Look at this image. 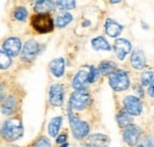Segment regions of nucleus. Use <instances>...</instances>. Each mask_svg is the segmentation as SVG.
<instances>
[{"mask_svg":"<svg viewBox=\"0 0 154 147\" xmlns=\"http://www.w3.org/2000/svg\"><path fill=\"white\" fill-rule=\"evenodd\" d=\"M24 133L23 125L18 119H10L4 122L1 127V135L4 139L8 141H16L18 140Z\"/></svg>","mask_w":154,"mask_h":147,"instance_id":"obj_1","label":"nucleus"},{"mask_svg":"<svg viewBox=\"0 0 154 147\" xmlns=\"http://www.w3.org/2000/svg\"><path fill=\"white\" fill-rule=\"evenodd\" d=\"M31 24L33 29L39 33H48L54 30L55 21L49 13H38L32 17Z\"/></svg>","mask_w":154,"mask_h":147,"instance_id":"obj_2","label":"nucleus"},{"mask_svg":"<svg viewBox=\"0 0 154 147\" xmlns=\"http://www.w3.org/2000/svg\"><path fill=\"white\" fill-rule=\"evenodd\" d=\"M109 84L115 92H123L128 89L131 84L128 74L123 70H116L112 75H109Z\"/></svg>","mask_w":154,"mask_h":147,"instance_id":"obj_3","label":"nucleus"},{"mask_svg":"<svg viewBox=\"0 0 154 147\" xmlns=\"http://www.w3.org/2000/svg\"><path fill=\"white\" fill-rule=\"evenodd\" d=\"M69 121H70V126L72 129V134L76 139H78V140L84 139L89 134V130H90L89 125L85 121H81L78 117H76L72 114L70 108H69Z\"/></svg>","mask_w":154,"mask_h":147,"instance_id":"obj_4","label":"nucleus"},{"mask_svg":"<svg viewBox=\"0 0 154 147\" xmlns=\"http://www.w3.org/2000/svg\"><path fill=\"white\" fill-rule=\"evenodd\" d=\"M91 102V96L87 90H76L70 96V107L76 110L85 109Z\"/></svg>","mask_w":154,"mask_h":147,"instance_id":"obj_5","label":"nucleus"},{"mask_svg":"<svg viewBox=\"0 0 154 147\" xmlns=\"http://www.w3.org/2000/svg\"><path fill=\"white\" fill-rule=\"evenodd\" d=\"M123 106H125V111L128 113L131 116L140 115L142 111V103H141L140 99L136 96H133V95L125 97Z\"/></svg>","mask_w":154,"mask_h":147,"instance_id":"obj_6","label":"nucleus"},{"mask_svg":"<svg viewBox=\"0 0 154 147\" xmlns=\"http://www.w3.org/2000/svg\"><path fill=\"white\" fill-rule=\"evenodd\" d=\"M123 140L128 146H135L137 144V141L140 140V135H141V128L136 125H131L128 127L123 129Z\"/></svg>","mask_w":154,"mask_h":147,"instance_id":"obj_7","label":"nucleus"},{"mask_svg":"<svg viewBox=\"0 0 154 147\" xmlns=\"http://www.w3.org/2000/svg\"><path fill=\"white\" fill-rule=\"evenodd\" d=\"M49 100H50V103L55 107L62 106L64 101V87L59 83L52 84L49 92Z\"/></svg>","mask_w":154,"mask_h":147,"instance_id":"obj_8","label":"nucleus"},{"mask_svg":"<svg viewBox=\"0 0 154 147\" xmlns=\"http://www.w3.org/2000/svg\"><path fill=\"white\" fill-rule=\"evenodd\" d=\"M114 51H115L116 57L120 61H123L126 58V56L132 51V44L129 40L125 39V38H119L114 43Z\"/></svg>","mask_w":154,"mask_h":147,"instance_id":"obj_9","label":"nucleus"},{"mask_svg":"<svg viewBox=\"0 0 154 147\" xmlns=\"http://www.w3.org/2000/svg\"><path fill=\"white\" fill-rule=\"evenodd\" d=\"M39 50H40V46L36 40H27L24 44V48H23V51H21L23 61H26V62L32 61L39 54Z\"/></svg>","mask_w":154,"mask_h":147,"instance_id":"obj_10","label":"nucleus"},{"mask_svg":"<svg viewBox=\"0 0 154 147\" xmlns=\"http://www.w3.org/2000/svg\"><path fill=\"white\" fill-rule=\"evenodd\" d=\"M2 49H4V52L10 57L17 56L20 52V49H21V42H20L19 38L11 37V38H8L4 42Z\"/></svg>","mask_w":154,"mask_h":147,"instance_id":"obj_11","label":"nucleus"},{"mask_svg":"<svg viewBox=\"0 0 154 147\" xmlns=\"http://www.w3.org/2000/svg\"><path fill=\"white\" fill-rule=\"evenodd\" d=\"M110 139L104 134H93L90 135L87 141L85 147H108Z\"/></svg>","mask_w":154,"mask_h":147,"instance_id":"obj_12","label":"nucleus"},{"mask_svg":"<svg viewBox=\"0 0 154 147\" xmlns=\"http://www.w3.org/2000/svg\"><path fill=\"white\" fill-rule=\"evenodd\" d=\"M89 84L88 82V68L82 69L76 74L72 80V88L76 90H84V88Z\"/></svg>","mask_w":154,"mask_h":147,"instance_id":"obj_13","label":"nucleus"},{"mask_svg":"<svg viewBox=\"0 0 154 147\" xmlns=\"http://www.w3.org/2000/svg\"><path fill=\"white\" fill-rule=\"evenodd\" d=\"M104 29H106V33L112 38H116L121 35L122 30H123V26L121 24H119L117 21L113 20V19L108 18L106 20V24H104Z\"/></svg>","mask_w":154,"mask_h":147,"instance_id":"obj_14","label":"nucleus"},{"mask_svg":"<svg viewBox=\"0 0 154 147\" xmlns=\"http://www.w3.org/2000/svg\"><path fill=\"white\" fill-rule=\"evenodd\" d=\"M131 64L134 69H143L146 67V57L143 51L141 50H135L134 52L131 56Z\"/></svg>","mask_w":154,"mask_h":147,"instance_id":"obj_15","label":"nucleus"},{"mask_svg":"<svg viewBox=\"0 0 154 147\" xmlns=\"http://www.w3.org/2000/svg\"><path fill=\"white\" fill-rule=\"evenodd\" d=\"M64 69H65V62L62 57L54 59L50 63V70L55 77H62L64 74Z\"/></svg>","mask_w":154,"mask_h":147,"instance_id":"obj_16","label":"nucleus"},{"mask_svg":"<svg viewBox=\"0 0 154 147\" xmlns=\"http://www.w3.org/2000/svg\"><path fill=\"white\" fill-rule=\"evenodd\" d=\"M55 1H51V0H40L37 1L36 5H35V11L38 12V13H48L52 10H55Z\"/></svg>","mask_w":154,"mask_h":147,"instance_id":"obj_17","label":"nucleus"},{"mask_svg":"<svg viewBox=\"0 0 154 147\" xmlns=\"http://www.w3.org/2000/svg\"><path fill=\"white\" fill-rule=\"evenodd\" d=\"M116 121H117V125L121 128H126V127H128V126L132 125L133 117L128 113H126L125 110H121V111H119V114L116 116Z\"/></svg>","mask_w":154,"mask_h":147,"instance_id":"obj_18","label":"nucleus"},{"mask_svg":"<svg viewBox=\"0 0 154 147\" xmlns=\"http://www.w3.org/2000/svg\"><path fill=\"white\" fill-rule=\"evenodd\" d=\"M91 45L95 50H102V51H110L112 46L109 45V43L103 38V37L98 36L96 38H94L91 40Z\"/></svg>","mask_w":154,"mask_h":147,"instance_id":"obj_19","label":"nucleus"},{"mask_svg":"<svg viewBox=\"0 0 154 147\" xmlns=\"http://www.w3.org/2000/svg\"><path fill=\"white\" fill-rule=\"evenodd\" d=\"M98 71L102 75H112L114 71H116V64L110 61H103L98 65Z\"/></svg>","mask_w":154,"mask_h":147,"instance_id":"obj_20","label":"nucleus"},{"mask_svg":"<svg viewBox=\"0 0 154 147\" xmlns=\"http://www.w3.org/2000/svg\"><path fill=\"white\" fill-rule=\"evenodd\" d=\"M62 122H63V117L62 116H56L54 119H51L50 124H49V134L50 136H56L60 129L62 126Z\"/></svg>","mask_w":154,"mask_h":147,"instance_id":"obj_21","label":"nucleus"},{"mask_svg":"<svg viewBox=\"0 0 154 147\" xmlns=\"http://www.w3.org/2000/svg\"><path fill=\"white\" fill-rule=\"evenodd\" d=\"M16 105H17L16 99L12 97V96H10V97H7V99L5 100V102L2 103V106H1V111H2L4 114H6V115H10V114L13 113V110L16 108Z\"/></svg>","mask_w":154,"mask_h":147,"instance_id":"obj_22","label":"nucleus"},{"mask_svg":"<svg viewBox=\"0 0 154 147\" xmlns=\"http://www.w3.org/2000/svg\"><path fill=\"white\" fill-rule=\"evenodd\" d=\"M72 20V16L68 12H63V13H59L57 17H56V20H55V24L56 26L62 29V27H65L69 23H71Z\"/></svg>","mask_w":154,"mask_h":147,"instance_id":"obj_23","label":"nucleus"},{"mask_svg":"<svg viewBox=\"0 0 154 147\" xmlns=\"http://www.w3.org/2000/svg\"><path fill=\"white\" fill-rule=\"evenodd\" d=\"M56 6L59 10H72L76 6V1L74 0H62V1H55Z\"/></svg>","mask_w":154,"mask_h":147,"instance_id":"obj_24","label":"nucleus"},{"mask_svg":"<svg viewBox=\"0 0 154 147\" xmlns=\"http://www.w3.org/2000/svg\"><path fill=\"white\" fill-rule=\"evenodd\" d=\"M27 14L29 13H27V10L25 7H17L13 12V17L18 21H25L27 18Z\"/></svg>","mask_w":154,"mask_h":147,"instance_id":"obj_25","label":"nucleus"},{"mask_svg":"<svg viewBox=\"0 0 154 147\" xmlns=\"http://www.w3.org/2000/svg\"><path fill=\"white\" fill-rule=\"evenodd\" d=\"M98 75H100V71H98L97 68H95L94 65H89L88 67V82L89 83H94L97 80Z\"/></svg>","mask_w":154,"mask_h":147,"instance_id":"obj_26","label":"nucleus"},{"mask_svg":"<svg viewBox=\"0 0 154 147\" xmlns=\"http://www.w3.org/2000/svg\"><path fill=\"white\" fill-rule=\"evenodd\" d=\"M11 65V57L0 50V69H7Z\"/></svg>","mask_w":154,"mask_h":147,"instance_id":"obj_27","label":"nucleus"},{"mask_svg":"<svg viewBox=\"0 0 154 147\" xmlns=\"http://www.w3.org/2000/svg\"><path fill=\"white\" fill-rule=\"evenodd\" d=\"M153 81V71H145L141 75V83L142 86H148Z\"/></svg>","mask_w":154,"mask_h":147,"instance_id":"obj_28","label":"nucleus"},{"mask_svg":"<svg viewBox=\"0 0 154 147\" xmlns=\"http://www.w3.org/2000/svg\"><path fill=\"white\" fill-rule=\"evenodd\" d=\"M33 147H51V142H50V140L48 139V138H40L38 141L35 144V146Z\"/></svg>","mask_w":154,"mask_h":147,"instance_id":"obj_29","label":"nucleus"},{"mask_svg":"<svg viewBox=\"0 0 154 147\" xmlns=\"http://www.w3.org/2000/svg\"><path fill=\"white\" fill-rule=\"evenodd\" d=\"M142 147H154V138L151 135H147L143 140Z\"/></svg>","mask_w":154,"mask_h":147,"instance_id":"obj_30","label":"nucleus"},{"mask_svg":"<svg viewBox=\"0 0 154 147\" xmlns=\"http://www.w3.org/2000/svg\"><path fill=\"white\" fill-rule=\"evenodd\" d=\"M66 138H68L66 134H62V135L57 136L56 142H57V144H62V145H63V144H66V142H65V141H66Z\"/></svg>","mask_w":154,"mask_h":147,"instance_id":"obj_31","label":"nucleus"},{"mask_svg":"<svg viewBox=\"0 0 154 147\" xmlns=\"http://www.w3.org/2000/svg\"><path fill=\"white\" fill-rule=\"evenodd\" d=\"M148 94H149L152 97H154V80L151 82V84H149V88H148Z\"/></svg>","mask_w":154,"mask_h":147,"instance_id":"obj_32","label":"nucleus"},{"mask_svg":"<svg viewBox=\"0 0 154 147\" xmlns=\"http://www.w3.org/2000/svg\"><path fill=\"white\" fill-rule=\"evenodd\" d=\"M135 90L139 92V95H140V96H142V95H143V92H142V89H141L140 84H136V86H135Z\"/></svg>","mask_w":154,"mask_h":147,"instance_id":"obj_33","label":"nucleus"},{"mask_svg":"<svg viewBox=\"0 0 154 147\" xmlns=\"http://www.w3.org/2000/svg\"><path fill=\"white\" fill-rule=\"evenodd\" d=\"M4 96H5V95H4V86L1 84V86H0V101L4 99Z\"/></svg>","mask_w":154,"mask_h":147,"instance_id":"obj_34","label":"nucleus"},{"mask_svg":"<svg viewBox=\"0 0 154 147\" xmlns=\"http://www.w3.org/2000/svg\"><path fill=\"white\" fill-rule=\"evenodd\" d=\"M88 25H90V21H88V20H87V21H84V23H83V26H88Z\"/></svg>","mask_w":154,"mask_h":147,"instance_id":"obj_35","label":"nucleus"},{"mask_svg":"<svg viewBox=\"0 0 154 147\" xmlns=\"http://www.w3.org/2000/svg\"><path fill=\"white\" fill-rule=\"evenodd\" d=\"M62 147H68V144H63V145H62Z\"/></svg>","mask_w":154,"mask_h":147,"instance_id":"obj_36","label":"nucleus"},{"mask_svg":"<svg viewBox=\"0 0 154 147\" xmlns=\"http://www.w3.org/2000/svg\"><path fill=\"white\" fill-rule=\"evenodd\" d=\"M137 147H142V145H139V146H137Z\"/></svg>","mask_w":154,"mask_h":147,"instance_id":"obj_37","label":"nucleus"},{"mask_svg":"<svg viewBox=\"0 0 154 147\" xmlns=\"http://www.w3.org/2000/svg\"><path fill=\"white\" fill-rule=\"evenodd\" d=\"M12 147H17V146H12Z\"/></svg>","mask_w":154,"mask_h":147,"instance_id":"obj_38","label":"nucleus"}]
</instances>
